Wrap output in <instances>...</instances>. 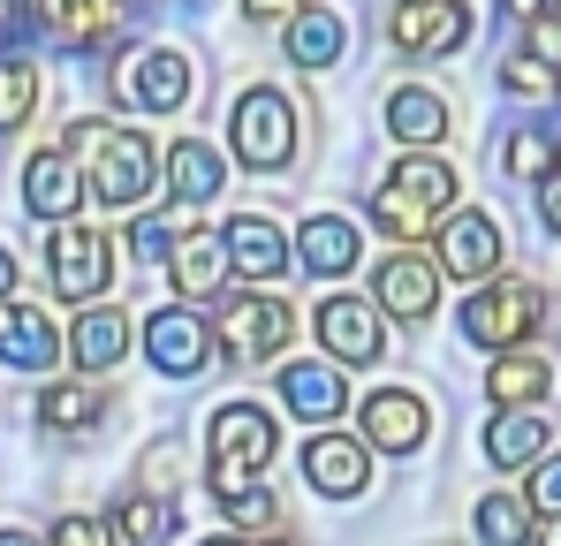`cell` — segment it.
Returning a JSON list of instances; mask_svg holds the SVG:
<instances>
[{
  "label": "cell",
  "instance_id": "8992f818",
  "mask_svg": "<svg viewBox=\"0 0 561 546\" xmlns=\"http://www.w3.org/2000/svg\"><path fill=\"white\" fill-rule=\"evenodd\" d=\"M228 145H236L243 168H288V152H296V106L280 91L251 84L236 99V114H228Z\"/></svg>",
  "mask_w": 561,
  "mask_h": 546
},
{
  "label": "cell",
  "instance_id": "d4e9b609",
  "mask_svg": "<svg viewBox=\"0 0 561 546\" xmlns=\"http://www.w3.org/2000/svg\"><path fill=\"white\" fill-rule=\"evenodd\" d=\"M288 61L296 69H334L342 61V15L334 8H304L288 23Z\"/></svg>",
  "mask_w": 561,
  "mask_h": 546
},
{
  "label": "cell",
  "instance_id": "6da1fadb",
  "mask_svg": "<svg viewBox=\"0 0 561 546\" xmlns=\"http://www.w3.org/2000/svg\"><path fill=\"white\" fill-rule=\"evenodd\" d=\"M61 152L84 168V190H92L99 205H145L160 190V152L137 129H122V122H99V114L69 122Z\"/></svg>",
  "mask_w": 561,
  "mask_h": 546
},
{
  "label": "cell",
  "instance_id": "52a82bcc",
  "mask_svg": "<svg viewBox=\"0 0 561 546\" xmlns=\"http://www.w3.org/2000/svg\"><path fill=\"white\" fill-rule=\"evenodd\" d=\"M46 273H54V288H61L69 304L92 311V296H106V281H114V243H106V228L69 220V228L46 243Z\"/></svg>",
  "mask_w": 561,
  "mask_h": 546
},
{
  "label": "cell",
  "instance_id": "5b68a950",
  "mask_svg": "<svg viewBox=\"0 0 561 546\" xmlns=\"http://www.w3.org/2000/svg\"><path fill=\"white\" fill-rule=\"evenodd\" d=\"M190 91H197V69H190L183 46H137L114 61V99L137 114H175Z\"/></svg>",
  "mask_w": 561,
  "mask_h": 546
},
{
  "label": "cell",
  "instance_id": "e0dca14e",
  "mask_svg": "<svg viewBox=\"0 0 561 546\" xmlns=\"http://www.w3.org/2000/svg\"><path fill=\"white\" fill-rule=\"evenodd\" d=\"M373 304L394 311V319H425V311L440 304V266H433V259H387V266L373 273Z\"/></svg>",
  "mask_w": 561,
  "mask_h": 546
},
{
  "label": "cell",
  "instance_id": "f6af8a7d",
  "mask_svg": "<svg viewBox=\"0 0 561 546\" xmlns=\"http://www.w3.org/2000/svg\"><path fill=\"white\" fill-rule=\"evenodd\" d=\"M205 546H243V539H205Z\"/></svg>",
  "mask_w": 561,
  "mask_h": 546
},
{
  "label": "cell",
  "instance_id": "4316f807",
  "mask_svg": "<svg viewBox=\"0 0 561 546\" xmlns=\"http://www.w3.org/2000/svg\"><path fill=\"white\" fill-rule=\"evenodd\" d=\"M38 418H46L54 433H84V425L106 418V395H99L92 379H61V387H46V395H38Z\"/></svg>",
  "mask_w": 561,
  "mask_h": 546
},
{
  "label": "cell",
  "instance_id": "8d00e7d4",
  "mask_svg": "<svg viewBox=\"0 0 561 546\" xmlns=\"http://www.w3.org/2000/svg\"><path fill=\"white\" fill-rule=\"evenodd\" d=\"M54 546H114V524H92V516H61V524H54Z\"/></svg>",
  "mask_w": 561,
  "mask_h": 546
},
{
  "label": "cell",
  "instance_id": "277c9868",
  "mask_svg": "<svg viewBox=\"0 0 561 546\" xmlns=\"http://www.w3.org/2000/svg\"><path fill=\"white\" fill-rule=\"evenodd\" d=\"M539 327H547V288H531V281H485L463 304V334L478 350H516Z\"/></svg>",
  "mask_w": 561,
  "mask_h": 546
},
{
  "label": "cell",
  "instance_id": "cb8c5ba5",
  "mask_svg": "<svg viewBox=\"0 0 561 546\" xmlns=\"http://www.w3.org/2000/svg\"><path fill=\"white\" fill-rule=\"evenodd\" d=\"M280 402L296 418H342V372L334 364H288L280 372Z\"/></svg>",
  "mask_w": 561,
  "mask_h": 546
},
{
  "label": "cell",
  "instance_id": "9a60e30c",
  "mask_svg": "<svg viewBox=\"0 0 561 546\" xmlns=\"http://www.w3.org/2000/svg\"><path fill=\"white\" fill-rule=\"evenodd\" d=\"M23 205L38 213V220H77V205H84V168L69 160V152H38L31 168H23Z\"/></svg>",
  "mask_w": 561,
  "mask_h": 546
},
{
  "label": "cell",
  "instance_id": "7c38bea8",
  "mask_svg": "<svg viewBox=\"0 0 561 546\" xmlns=\"http://www.w3.org/2000/svg\"><path fill=\"white\" fill-rule=\"evenodd\" d=\"M501 251H508V236H501V220H493V213H448V220H440V273L493 281Z\"/></svg>",
  "mask_w": 561,
  "mask_h": 546
},
{
  "label": "cell",
  "instance_id": "2e32d148",
  "mask_svg": "<svg viewBox=\"0 0 561 546\" xmlns=\"http://www.w3.org/2000/svg\"><path fill=\"white\" fill-rule=\"evenodd\" d=\"M304 478H311L319 493L350 501V493L373 486V455L357 448V441H342V433H311V441H304Z\"/></svg>",
  "mask_w": 561,
  "mask_h": 546
},
{
  "label": "cell",
  "instance_id": "ee69618b",
  "mask_svg": "<svg viewBox=\"0 0 561 546\" xmlns=\"http://www.w3.org/2000/svg\"><path fill=\"white\" fill-rule=\"evenodd\" d=\"M539 546H561V524H547V532H539Z\"/></svg>",
  "mask_w": 561,
  "mask_h": 546
},
{
  "label": "cell",
  "instance_id": "5bb4252c",
  "mask_svg": "<svg viewBox=\"0 0 561 546\" xmlns=\"http://www.w3.org/2000/svg\"><path fill=\"white\" fill-rule=\"evenodd\" d=\"M357 425H365V441L387 455H410L425 448V433H433V410L417 402V395H402V387H379L373 402L357 410Z\"/></svg>",
  "mask_w": 561,
  "mask_h": 546
},
{
  "label": "cell",
  "instance_id": "7a4b0ae2",
  "mask_svg": "<svg viewBox=\"0 0 561 546\" xmlns=\"http://www.w3.org/2000/svg\"><path fill=\"white\" fill-rule=\"evenodd\" d=\"M448 205H456V168H448V160H394L387 182L373 190V220L394 243L433 236V220H440Z\"/></svg>",
  "mask_w": 561,
  "mask_h": 546
},
{
  "label": "cell",
  "instance_id": "60d3db41",
  "mask_svg": "<svg viewBox=\"0 0 561 546\" xmlns=\"http://www.w3.org/2000/svg\"><path fill=\"white\" fill-rule=\"evenodd\" d=\"M0 296H15V259L0 251Z\"/></svg>",
  "mask_w": 561,
  "mask_h": 546
},
{
  "label": "cell",
  "instance_id": "484cf974",
  "mask_svg": "<svg viewBox=\"0 0 561 546\" xmlns=\"http://www.w3.org/2000/svg\"><path fill=\"white\" fill-rule=\"evenodd\" d=\"M220 182H228V175H220V152H213V145H197V137L168 145V190H175L183 205H205Z\"/></svg>",
  "mask_w": 561,
  "mask_h": 546
},
{
  "label": "cell",
  "instance_id": "ab89813d",
  "mask_svg": "<svg viewBox=\"0 0 561 546\" xmlns=\"http://www.w3.org/2000/svg\"><path fill=\"white\" fill-rule=\"evenodd\" d=\"M539 220H547V228H554V236H561V175L547 182V190H539Z\"/></svg>",
  "mask_w": 561,
  "mask_h": 546
},
{
  "label": "cell",
  "instance_id": "74e56055",
  "mask_svg": "<svg viewBox=\"0 0 561 546\" xmlns=\"http://www.w3.org/2000/svg\"><path fill=\"white\" fill-rule=\"evenodd\" d=\"M23 31H31V0H0V61H15Z\"/></svg>",
  "mask_w": 561,
  "mask_h": 546
},
{
  "label": "cell",
  "instance_id": "f546056e",
  "mask_svg": "<svg viewBox=\"0 0 561 546\" xmlns=\"http://www.w3.org/2000/svg\"><path fill=\"white\" fill-rule=\"evenodd\" d=\"M485 455H493V463H531V455H547V418H493V425H485Z\"/></svg>",
  "mask_w": 561,
  "mask_h": 546
},
{
  "label": "cell",
  "instance_id": "8fae6325",
  "mask_svg": "<svg viewBox=\"0 0 561 546\" xmlns=\"http://www.w3.org/2000/svg\"><path fill=\"white\" fill-rule=\"evenodd\" d=\"M319 342L334 364H379L387 357V319L373 296H327L319 304Z\"/></svg>",
  "mask_w": 561,
  "mask_h": 546
},
{
  "label": "cell",
  "instance_id": "e575fe53",
  "mask_svg": "<svg viewBox=\"0 0 561 546\" xmlns=\"http://www.w3.org/2000/svg\"><path fill=\"white\" fill-rule=\"evenodd\" d=\"M547 160H554L547 129H516V137H508V175H539Z\"/></svg>",
  "mask_w": 561,
  "mask_h": 546
},
{
  "label": "cell",
  "instance_id": "4fadbf2b",
  "mask_svg": "<svg viewBox=\"0 0 561 546\" xmlns=\"http://www.w3.org/2000/svg\"><path fill=\"white\" fill-rule=\"evenodd\" d=\"M0 364H15V372H54V364H61V327H54L46 311H31V304L0 296Z\"/></svg>",
  "mask_w": 561,
  "mask_h": 546
},
{
  "label": "cell",
  "instance_id": "30bf717a",
  "mask_svg": "<svg viewBox=\"0 0 561 546\" xmlns=\"http://www.w3.org/2000/svg\"><path fill=\"white\" fill-rule=\"evenodd\" d=\"M288 327H296V311H288L280 296H228V304H220V350L236 364L274 357L280 342H288Z\"/></svg>",
  "mask_w": 561,
  "mask_h": 546
},
{
  "label": "cell",
  "instance_id": "f1b7e54d",
  "mask_svg": "<svg viewBox=\"0 0 561 546\" xmlns=\"http://www.w3.org/2000/svg\"><path fill=\"white\" fill-rule=\"evenodd\" d=\"M114 539H122V546H160V539H168V501H160V493H122V509H114Z\"/></svg>",
  "mask_w": 561,
  "mask_h": 546
},
{
  "label": "cell",
  "instance_id": "7402d4cb",
  "mask_svg": "<svg viewBox=\"0 0 561 546\" xmlns=\"http://www.w3.org/2000/svg\"><path fill=\"white\" fill-rule=\"evenodd\" d=\"M168 273H175V288L183 296H220V273H228V243L220 236H205L197 220H190V236L168 251Z\"/></svg>",
  "mask_w": 561,
  "mask_h": 546
},
{
  "label": "cell",
  "instance_id": "f35d334b",
  "mask_svg": "<svg viewBox=\"0 0 561 546\" xmlns=\"http://www.w3.org/2000/svg\"><path fill=\"white\" fill-rule=\"evenodd\" d=\"M243 8H251V15H259V23H280V15H288V23H296V15H304V0H243Z\"/></svg>",
  "mask_w": 561,
  "mask_h": 546
},
{
  "label": "cell",
  "instance_id": "ac0fdd59",
  "mask_svg": "<svg viewBox=\"0 0 561 546\" xmlns=\"http://www.w3.org/2000/svg\"><path fill=\"white\" fill-rule=\"evenodd\" d=\"M220 243H228V266H243L251 281H274L288 266V243H280V228L266 213H236L228 228H220Z\"/></svg>",
  "mask_w": 561,
  "mask_h": 546
},
{
  "label": "cell",
  "instance_id": "603a6c76",
  "mask_svg": "<svg viewBox=\"0 0 561 546\" xmlns=\"http://www.w3.org/2000/svg\"><path fill=\"white\" fill-rule=\"evenodd\" d=\"M387 137H402V145H440L448 137V99L425 84H402L387 99Z\"/></svg>",
  "mask_w": 561,
  "mask_h": 546
},
{
  "label": "cell",
  "instance_id": "b9f144b4",
  "mask_svg": "<svg viewBox=\"0 0 561 546\" xmlns=\"http://www.w3.org/2000/svg\"><path fill=\"white\" fill-rule=\"evenodd\" d=\"M251 546H296V539H288V532H259Z\"/></svg>",
  "mask_w": 561,
  "mask_h": 546
},
{
  "label": "cell",
  "instance_id": "44dd1931",
  "mask_svg": "<svg viewBox=\"0 0 561 546\" xmlns=\"http://www.w3.org/2000/svg\"><path fill=\"white\" fill-rule=\"evenodd\" d=\"M69 357L84 364V372H106V364L129 357V319L114 311V304H92V311H77V327H69Z\"/></svg>",
  "mask_w": 561,
  "mask_h": 546
},
{
  "label": "cell",
  "instance_id": "836d02e7",
  "mask_svg": "<svg viewBox=\"0 0 561 546\" xmlns=\"http://www.w3.org/2000/svg\"><path fill=\"white\" fill-rule=\"evenodd\" d=\"M524 501H531V509H539L547 524H561V455H539V470H531Z\"/></svg>",
  "mask_w": 561,
  "mask_h": 546
},
{
  "label": "cell",
  "instance_id": "ffe728a7",
  "mask_svg": "<svg viewBox=\"0 0 561 546\" xmlns=\"http://www.w3.org/2000/svg\"><path fill=\"white\" fill-rule=\"evenodd\" d=\"M31 15H46L77 54H92L122 31V0H31Z\"/></svg>",
  "mask_w": 561,
  "mask_h": 546
},
{
  "label": "cell",
  "instance_id": "7bdbcfd3",
  "mask_svg": "<svg viewBox=\"0 0 561 546\" xmlns=\"http://www.w3.org/2000/svg\"><path fill=\"white\" fill-rule=\"evenodd\" d=\"M0 546H38V539L31 532H0Z\"/></svg>",
  "mask_w": 561,
  "mask_h": 546
},
{
  "label": "cell",
  "instance_id": "d6a6232c",
  "mask_svg": "<svg viewBox=\"0 0 561 546\" xmlns=\"http://www.w3.org/2000/svg\"><path fill=\"white\" fill-rule=\"evenodd\" d=\"M501 91H516V99H547V91H561V69H547L539 54H508V61H501Z\"/></svg>",
  "mask_w": 561,
  "mask_h": 546
},
{
  "label": "cell",
  "instance_id": "83f0119b",
  "mask_svg": "<svg viewBox=\"0 0 561 546\" xmlns=\"http://www.w3.org/2000/svg\"><path fill=\"white\" fill-rule=\"evenodd\" d=\"M493 402H531V395H547L554 387V357H531V350H516V357L493 364Z\"/></svg>",
  "mask_w": 561,
  "mask_h": 546
},
{
  "label": "cell",
  "instance_id": "1f68e13d",
  "mask_svg": "<svg viewBox=\"0 0 561 546\" xmlns=\"http://www.w3.org/2000/svg\"><path fill=\"white\" fill-rule=\"evenodd\" d=\"M38 106V69L31 61H0V129H23Z\"/></svg>",
  "mask_w": 561,
  "mask_h": 546
},
{
  "label": "cell",
  "instance_id": "9c48e42d",
  "mask_svg": "<svg viewBox=\"0 0 561 546\" xmlns=\"http://www.w3.org/2000/svg\"><path fill=\"white\" fill-rule=\"evenodd\" d=\"M387 38H394V54H410V61H440V54H456L470 38V8L463 0H394Z\"/></svg>",
  "mask_w": 561,
  "mask_h": 546
},
{
  "label": "cell",
  "instance_id": "bcb514c9",
  "mask_svg": "<svg viewBox=\"0 0 561 546\" xmlns=\"http://www.w3.org/2000/svg\"><path fill=\"white\" fill-rule=\"evenodd\" d=\"M554 175H561V145H554Z\"/></svg>",
  "mask_w": 561,
  "mask_h": 546
},
{
  "label": "cell",
  "instance_id": "3957f363",
  "mask_svg": "<svg viewBox=\"0 0 561 546\" xmlns=\"http://www.w3.org/2000/svg\"><path fill=\"white\" fill-rule=\"evenodd\" d=\"M266 463H274V418L259 402H220L213 410V493L243 501Z\"/></svg>",
  "mask_w": 561,
  "mask_h": 546
},
{
  "label": "cell",
  "instance_id": "4dcf8cb0",
  "mask_svg": "<svg viewBox=\"0 0 561 546\" xmlns=\"http://www.w3.org/2000/svg\"><path fill=\"white\" fill-rule=\"evenodd\" d=\"M478 539H485V546H524V539H531V501L485 493V501H478Z\"/></svg>",
  "mask_w": 561,
  "mask_h": 546
},
{
  "label": "cell",
  "instance_id": "ba28073f",
  "mask_svg": "<svg viewBox=\"0 0 561 546\" xmlns=\"http://www.w3.org/2000/svg\"><path fill=\"white\" fill-rule=\"evenodd\" d=\"M213 350H220V327L197 319L190 304H168V311L145 319V357L160 364L168 379H197V372L213 364Z\"/></svg>",
  "mask_w": 561,
  "mask_h": 546
},
{
  "label": "cell",
  "instance_id": "d590c367",
  "mask_svg": "<svg viewBox=\"0 0 561 546\" xmlns=\"http://www.w3.org/2000/svg\"><path fill=\"white\" fill-rule=\"evenodd\" d=\"M228 516H236L243 532H274V493H266V486H251L243 501H228Z\"/></svg>",
  "mask_w": 561,
  "mask_h": 546
},
{
  "label": "cell",
  "instance_id": "d6986e66",
  "mask_svg": "<svg viewBox=\"0 0 561 546\" xmlns=\"http://www.w3.org/2000/svg\"><path fill=\"white\" fill-rule=\"evenodd\" d=\"M357 228L342 220V213H311L304 220V236H296V259H304V273H319V281H334V273L357 266Z\"/></svg>",
  "mask_w": 561,
  "mask_h": 546
}]
</instances>
